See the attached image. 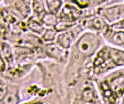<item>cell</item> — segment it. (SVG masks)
Returning <instances> with one entry per match:
<instances>
[{"instance_id":"1","label":"cell","mask_w":124,"mask_h":104,"mask_svg":"<svg viewBox=\"0 0 124 104\" xmlns=\"http://www.w3.org/2000/svg\"><path fill=\"white\" fill-rule=\"evenodd\" d=\"M109 85L111 89L115 93H123L124 91V76H120L112 79Z\"/></svg>"},{"instance_id":"2","label":"cell","mask_w":124,"mask_h":104,"mask_svg":"<svg viewBox=\"0 0 124 104\" xmlns=\"http://www.w3.org/2000/svg\"><path fill=\"white\" fill-rule=\"evenodd\" d=\"M18 92L16 89L13 87L8 86V91L1 103L5 104H15L18 102Z\"/></svg>"},{"instance_id":"3","label":"cell","mask_w":124,"mask_h":104,"mask_svg":"<svg viewBox=\"0 0 124 104\" xmlns=\"http://www.w3.org/2000/svg\"><path fill=\"white\" fill-rule=\"evenodd\" d=\"M109 54L111 59L117 65L124 64V52L116 49H110Z\"/></svg>"},{"instance_id":"4","label":"cell","mask_w":124,"mask_h":104,"mask_svg":"<svg viewBox=\"0 0 124 104\" xmlns=\"http://www.w3.org/2000/svg\"><path fill=\"white\" fill-rule=\"evenodd\" d=\"M78 47L81 52L87 54L91 52L93 46V43H91L89 40H86V39H82L78 43Z\"/></svg>"},{"instance_id":"5","label":"cell","mask_w":124,"mask_h":104,"mask_svg":"<svg viewBox=\"0 0 124 104\" xmlns=\"http://www.w3.org/2000/svg\"><path fill=\"white\" fill-rule=\"evenodd\" d=\"M57 42L62 47L65 48H68L71 43V37L69 35V33H65L60 35L57 38Z\"/></svg>"},{"instance_id":"6","label":"cell","mask_w":124,"mask_h":104,"mask_svg":"<svg viewBox=\"0 0 124 104\" xmlns=\"http://www.w3.org/2000/svg\"><path fill=\"white\" fill-rule=\"evenodd\" d=\"M46 3L50 11L55 13L58 10L61 4L60 0H46Z\"/></svg>"},{"instance_id":"7","label":"cell","mask_w":124,"mask_h":104,"mask_svg":"<svg viewBox=\"0 0 124 104\" xmlns=\"http://www.w3.org/2000/svg\"><path fill=\"white\" fill-rule=\"evenodd\" d=\"M112 40L114 43L117 44V45L124 44V32H119L116 33L113 35Z\"/></svg>"},{"instance_id":"8","label":"cell","mask_w":124,"mask_h":104,"mask_svg":"<svg viewBox=\"0 0 124 104\" xmlns=\"http://www.w3.org/2000/svg\"><path fill=\"white\" fill-rule=\"evenodd\" d=\"M43 20L45 23L48 25L54 24L56 23V18L53 14H46L44 15Z\"/></svg>"},{"instance_id":"9","label":"cell","mask_w":124,"mask_h":104,"mask_svg":"<svg viewBox=\"0 0 124 104\" xmlns=\"http://www.w3.org/2000/svg\"><path fill=\"white\" fill-rule=\"evenodd\" d=\"M29 25V27H31L32 29L34 30V31H35V32H41L43 29V27H41L40 24L39 23V22H37V21H35V20L30 21Z\"/></svg>"},{"instance_id":"10","label":"cell","mask_w":124,"mask_h":104,"mask_svg":"<svg viewBox=\"0 0 124 104\" xmlns=\"http://www.w3.org/2000/svg\"><path fill=\"white\" fill-rule=\"evenodd\" d=\"M93 26L96 29H102L104 26V23L101 19L96 18L93 21Z\"/></svg>"},{"instance_id":"11","label":"cell","mask_w":124,"mask_h":104,"mask_svg":"<svg viewBox=\"0 0 124 104\" xmlns=\"http://www.w3.org/2000/svg\"><path fill=\"white\" fill-rule=\"evenodd\" d=\"M55 35V33L52 30H49L44 35V39L46 40H51L54 39Z\"/></svg>"},{"instance_id":"12","label":"cell","mask_w":124,"mask_h":104,"mask_svg":"<svg viewBox=\"0 0 124 104\" xmlns=\"http://www.w3.org/2000/svg\"><path fill=\"white\" fill-rule=\"evenodd\" d=\"M34 8L35 11L40 12L43 10V6L38 0H35L34 3Z\"/></svg>"},{"instance_id":"13","label":"cell","mask_w":124,"mask_h":104,"mask_svg":"<svg viewBox=\"0 0 124 104\" xmlns=\"http://www.w3.org/2000/svg\"><path fill=\"white\" fill-rule=\"evenodd\" d=\"M4 69H5V63L0 54V73L3 72L4 71Z\"/></svg>"},{"instance_id":"14","label":"cell","mask_w":124,"mask_h":104,"mask_svg":"<svg viewBox=\"0 0 124 104\" xmlns=\"http://www.w3.org/2000/svg\"><path fill=\"white\" fill-rule=\"evenodd\" d=\"M119 26H118L119 27H122V28H124V21H122L120 24H119Z\"/></svg>"}]
</instances>
